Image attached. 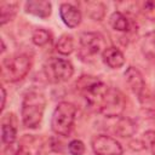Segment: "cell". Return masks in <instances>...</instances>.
<instances>
[{"instance_id": "6da1fadb", "label": "cell", "mask_w": 155, "mask_h": 155, "mask_svg": "<svg viewBox=\"0 0 155 155\" xmlns=\"http://www.w3.org/2000/svg\"><path fill=\"white\" fill-rule=\"evenodd\" d=\"M76 88L80 92V94L84 97L87 107L91 110L99 113L102 103L108 93L109 87L102 80L94 76L85 75L76 81Z\"/></svg>"}, {"instance_id": "7a4b0ae2", "label": "cell", "mask_w": 155, "mask_h": 155, "mask_svg": "<svg viewBox=\"0 0 155 155\" xmlns=\"http://www.w3.org/2000/svg\"><path fill=\"white\" fill-rule=\"evenodd\" d=\"M46 107V98L39 91H30L28 92L22 102V121L23 125L28 128H36L44 116Z\"/></svg>"}, {"instance_id": "3957f363", "label": "cell", "mask_w": 155, "mask_h": 155, "mask_svg": "<svg viewBox=\"0 0 155 155\" xmlns=\"http://www.w3.org/2000/svg\"><path fill=\"white\" fill-rule=\"evenodd\" d=\"M31 68V59L24 53L8 56L2 61L1 76L6 82H16L22 80Z\"/></svg>"}, {"instance_id": "277c9868", "label": "cell", "mask_w": 155, "mask_h": 155, "mask_svg": "<svg viewBox=\"0 0 155 155\" xmlns=\"http://www.w3.org/2000/svg\"><path fill=\"white\" fill-rule=\"evenodd\" d=\"M76 117V108L74 104L69 102H61L56 107L52 119H51V128L58 136H69L75 122Z\"/></svg>"}, {"instance_id": "5b68a950", "label": "cell", "mask_w": 155, "mask_h": 155, "mask_svg": "<svg viewBox=\"0 0 155 155\" xmlns=\"http://www.w3.org/2000/svg\"><path fill=\"white\" fill-rule=\"evenodd\" d=\"M44 73L50 82L59 84L68 81L74 74L73 64L63 58H50L44 65Z\"/></svg>"}, {"instance_id": "8992f818", "label": "cell", "mask_w": 155, "mask_h": 155, "mask_svg": "<svg viewBox=\"0 0 155 155\" xmlns=\"http://www.w3.org/2000/svg\"><path fill=\"white\" fill-rule=\"evenodd\" d=\"M126 107V99L125 96L116 88L108 90V93L102 103L99 113L103 114L107 117H119Z\"/></svg>"}, {"instance_id": "52a82bcc", "label": "cell", "mask_w": 155, "mask_h": 155, "mask_svg": "<svg viewBox=\"0 0 155 155\" xmlns=\"http://www.w3.org/2000/svg\"><path fill=\"white\" fill-rule=\"evenodd\" d=\"M105 48L104 38L99 33L85 31L80 35V56L82 58L93 57Z\"/></svg>"}, {"instance_id": "ba28073f", "label": "cell", "mask_w": 155, "mask_h": 155, "mask_svg": "<svg viewBox=\"0 0 155 155\" xmlns=\"http://www.w3.org/2000/svg\"><path fill=\"white\" fill-rule=\"evenodd\" d=\"M92 149L96 155H122L121 144L113 137L107 134H97L91 142Z\"/></svg>"}, {"instance_id": "9c48e42d", "label": "cell", "mask_w": 155, "mask_h": 155, "mask_svg": "<svg viewBox=\"0 0 155 155\" xmlns=\"http://www.w3.org/2000/svg\"><path fill=\"white\" fill-rule=\"evenodd\" d=\"M124 75L131 91L139 98L145 92V81L142 73L134 67H128Z\"/></svg>"}, {"instance_id": "30bf717a", "label": "cell", "mask_w": 155, "mask_h": 155, "mask_svg": "<svg viewBox=\"0 0 155 155\" xmlns=\"http://www.w3.org/2000/svg\"><path fill=\"white\" fill-rule=\"evenodd\" d=\"M16 155H41V140L33 134H24L18 142Z\"/></svg>"}, {"instance_id": "8fae6325", "label": "cell", "mask_w": 155, "mask_h": 155, "mask_svg": "<svg viewBox=\"0 0 155 155\" xmlns=\"http://www.w3.org/2000/svg\"><path fill=\"white\" fill-rule=\"evenodd\" d=\"M59 16L63 23L69 28H75L81 22V12L71 4H62L59 7Z\"/></svg>"}, {"instance_id": "7c38bea8", "label": "cell", "mask_w": 155, "mask_h": 155, "mask_svg": "<svg viewBox=\"0 0 155 155\" xmlns=\"http://www.w3.org/2000/svg\"><path fill=\"white\" fill-rule=\"evenodd\" d=\"M25 12L40 18H47L52 12V5L50 1L42 0H30L24 5Z\"/></svg>"}, {"instance_id": "4fadbf2b", "label": "cell", "mask_w": 155, "mask_h": 155, "mask_svg": "<svg viewBox=\"0 0 155 155\" xmlns=\"http://www.w3.org/2000/svg\"><path fill=\"white\" fill-rule=\"evenodd\" d=\"M103 62L111 69H119L125 64V56L124 53L115 46L107 47L102 52Z\"/></svg>"}, {"instance_id": "5bb4252c", "label": "cell", "mask_w": 155, "mask_h": 155, "mask_svg": "<svg viewBox=\"0 0 155 155\" xmlns=\"http://www.w3.org/2000/svg\"><path fill=\"white\" fill-rule=\"evenodd\" d=\"M114 126V132L120 137H131L136 132V124L128 117H119Z\"/></svg>"}, {"instance_id": "9a60e30c", "label": "cell", "mask_w": 155, "mask_h": 155, "mask_svg": "<svg viewBox=\"0 0 155 155\" xmlns=\"http://www.w3.org/2000/svg\"><path fill=\"white\" fill-rule=\"evenodd\" d=\"M140 48H142V52H143L144 57L148 61L155 63V30L148 33L143 38Z\"/></svg>"}, {"instance_id": "2e32d148", "label": "cell", "mask_w": 155, "mask_h": 155, "mask_svg": "<svg viewBox=\"0 0 155 155\" xmlns=\"http://www.w3.org/2000/svg\"><path fill=\"white\" fill-rule=\"evenodd\" d=\"M109 21H110V25L113 27V29H115L117 31H128L130 30V21L120 11H115L110 16Z\"/></svg>"}, {"instance_id": "e0dca14e", "label": "cell", "mask_w": 155, "mask_h": 155, "mask_svg": "<svg viewBox=\"0 0 155 155\" xmlns=\"http://www.w3.org/2000/svg\"><path fill=\"white\" fill-rule=\"evenodd\" d=\"M17 12V4L16 2H1L0 4V23L1 25L6 24L7 22L12 21Z\"/></svg>"}, {"instance_id": "ac0fdd59", "label": "cell", "mask_w": 155, "mask_h": 155, "mask_svg": "<svg viewBox=\"0 0 155 155\" xmlns=\"http://www.w3.org/2000/svg\"><path fill=\"white\" fill-rule=\"evenodd\" d=\"M56 48H57V51L61 54H64V56L70 54L73 52V50H74V40H73V36L71 35H68V34H63L58 39L57 45H56Z\"/></svg>"}, {"instance_id": "d6986e66", "label": "cell", "mask_w": 155, "mask_h": 155, "mask_svg": "<svg viewBox=\"0 0 155 155\" xmlns=\"http://www.w3.org/2000/svg\"><path fill=\"white\" fill-rule=\"evenodd\" d=\"M86 13L94 21H102L105 15V6L102 2H87Z\"/></svg>"}, {"instance_id": "ffe728a7", "label": "cell", "mask_w": 155, "mask_h": 155, "mask_svg": "<svg viewBox=\"0 0 155 155\" xmlns=\"http://www.w3.org/2000/svg\"><path fill=\"white\" fill-rule=\"evenodd\" d=\"M17 130L11 124H2L1 126V139L5 144H12L16 140Z\"/></svg>"}, {"instance_id": "44dd1931", "label": "cell", "mask_w": 155, "mask_h": 155, "mask_svg": "<svg viewBox=\"0 0 155 155\" xmlns=\"http://www.w3.org/2000/svg\"><path fill=\"white\" fill-rule=\"evenodd\" d=\"M139 102L142 104V108L149 113V114H155V96L149 93V92H144L140 97H139Z\"/></svg>"}, {"instance_id": "7402d4cb", "label": "cell", "mask_w": 155, "mask_h": 155, "mask_svg": "<svg viewBox=\"0 0 155 155\" xmlns=\"http://www.w3.org/2000/svg\"><path fill=\"white\" fill-rule=\"evenodd\" d=\"M31 40L36 46H45L50 41V33L45 29H36L33 33Z\"/></svg>"}, {"instance_id": "603a6c76", "label": "cell", "mask_w": 155, "mask_h": 155, "mask_svg": "<svg viewBox=\"0 0 155 155\" xmlns=\"http://www.w3.org/2000/svg\"><path fill=\"white\" fill-rule=\"evenodd\" d=\"M140 11L148 21L155 23V0H148L143 2Z\"/></svg>"}, {"instance_id": "cb8c5ba5", "label": "cell", "mask_w": 155, "mask_h": 155, "mask_svg": "<svg viewBox=\"0 0 155 155\" xmlns=\"http://www.w3.org/2000/svg\"><path fill=\"white\" fill-rule=\"evenodd\" d=\"M143 145L151 153V155H155V131H147L144 132L142 137Z\"/></svg>"}, {"instance_id": "d4e9b609", "label": "cell", "mask_w": 155, "mask_h": 155, "mask_svg": "<svg viewBox=\"0 0 155 155\" xmlns=\"http://www.w3.org/2000/svg\"><path fill=\"white\" fill-rule=\"evenodd\" d=\"M68 150L71 155H82L85 153V144L79 139H74L69 143Z\"/></svg>"}, {"instance_id": "484cf974", "label": "cell", "mask_w": 155, "mask_h": 155, "mask_svg": "<svg viewBox=\"0 0 155 155\" xmlns=\"http://www.w3.org/2000/svg\"><path fill=\"white\" fill-rule=\"evenodd\" d=\"M5 102H6V91L4 87H1V111L5 108Z\"/></svg>"}]
</instances>
